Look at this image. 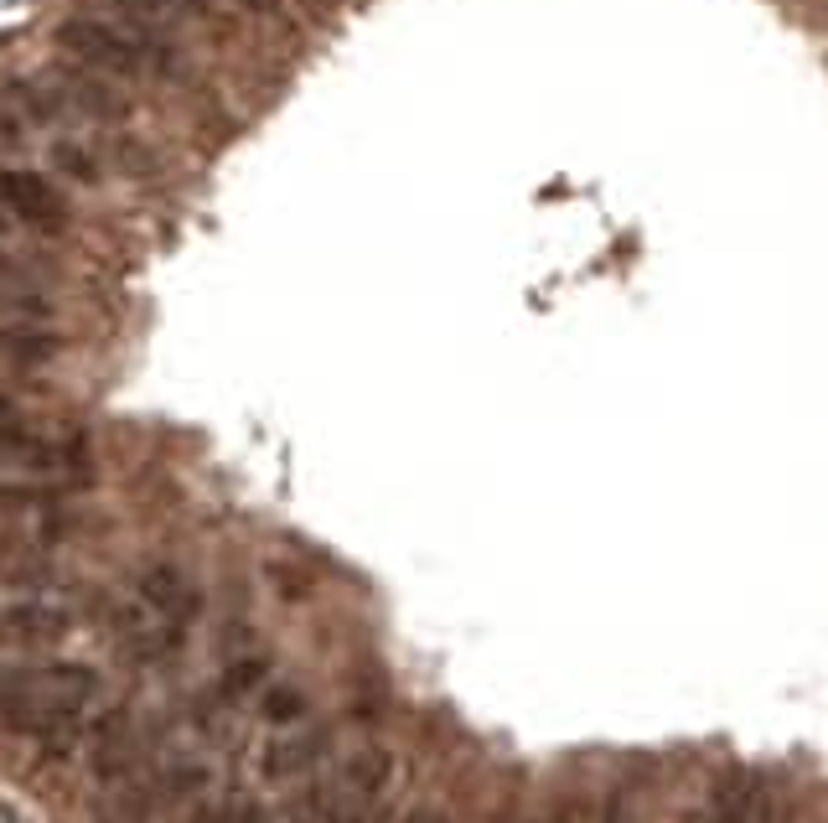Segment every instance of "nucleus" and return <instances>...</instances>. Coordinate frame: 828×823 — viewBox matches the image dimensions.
<instances>
[{
	"instance_id": "f8f14e48",
	"label": "nucleus",
	"mask_w": 828,
	"mask_h": 823,
	"mask_svg": "<svg viewBox=\"0 0 828 823\" xmlns=\"http://www.w3.org/2000/svg\"><path fill=\"white\" fill-rule=\"evenodd\" d=\"M6 99L17 104L21 115L32 124H57L63 120V99H57V88L52 84H36V78H21V84L6 88Z\"/></svg>"
},
{
	"instance_id": "1a4fd4ad",
	"label": "nucleus",
	"mask_w": 828,
	"mask_h": 823,
	"mask_svg": "<svg viewBox=\"0 0 828 823\" xmlns=\"http://www.w3.org/2000/svg\"><path fill=\"white\" fill-rule=\"evenodd\" d=\"M326 751V730H301V736H280L265 746L259 756V772L265 782H301Z\"/></svg>"
},
{
	"instance_id": "5701e85b",
	"label": "nucleus",
	"mask_w": 828,
	"mask_h": 823,
	"mask_svg": "<svg viewBox=\"0 0 828 823\" xmlns=\"http://www.w3.org/2000/svg\"><path fill=\"white\" fill-rule=\"evenodd\" d=\"M0 554H6V533H0Z\"/></svg>"
},
{
	"instance_id": "4be33fe9",
	"label": "nucleus",
	"mask_w": 828,
	"mask_h": 823,
	"mask_svg": "<svg viewBox=\"0 0 828 823\" xmlns=\"http://www.w3.org/2000/svg\"><path fill=\"white\" fill-rule=\"evenodd\" d=\"M238 6H249V11H275V0H238Z\"/></svg>"
},
{
	"instance_id": "a211bd4d",
	"label": "nucleus",
	"mask_w": 828,
	"mask_h": 823,
	"mask_svg": "<svg viewBox=\"0 0 828 823\" xmlns=\"http://www.w3.org/2000/svg\"><path fill=\"white\" fill-rule=\"evenodd\" d=\"M26 136H32V120L11 99H0V151H21Z\"/></svg>"
},
{
	"instance_id": "f03ea898",
	"label": "nucleus",
	"mask_w": 828,
	"mask_h": 823,
	"mask_svg": "<svg viewBox=\"0 0 828 823\" xmlns=\"http://www.w3.org/2000/svg\"><path fill=\"white\" fill-rule=\"evenodd\" d=\"M57 52L84 63L109 78H166L176 73V47L166 36H155L146 21H94V17H68L52 32Z\"/></svg>"
},
{
	"instance_id": "dca6fc26",
	"label": "nucleus",
	"mask_w": 828,
	"mask_h": 823,
	"mask_svg": "<svg viewBox=\"0 0 828 823\" xmlns=\"http://www.w3.org/2000/svg\"><path fill=\"white\" fill-rule=\"evenodd\" d=\"M265 673H270L265 658H238V663H228V673H223V694H228V700H244V694H254V689L265 684Z\"/></svg>"
},
{
	"instance_id": "ddd939ff",
	"label": "nucleus",
	"mask_w": 828,
	"mask_h": 823,
	"mask_svg": "<svg viewBox=\"0 0 828 823\" xmlns=\"http://www.w3.org/2000/svg\"><path fill=\"white\" fill-rule=\"evenodd\" d=\"M119 11H125V21H146V26H155V21H186L203 11V0H115Z\"/></svg>"
},
{
	"instance_id": "4468645a",
	"label": "nucleus",
	"mask_w": 828,
	"mask_h": 823,
	"mask_svg": "<svg viewBox=\"0 0 828 823\" xmlns=\"http://www.w3.org/2000/svg\"><path fill=\"white\" fill-rule=\"evenodd\" d=\"M259 715L270 725H295L305 715V694L295 684H275L259 694Z\"/></svg>"
},
{
	"instance_id": "412c9836",
	"label": "nucleus",
	"mask_w": 828,
	"mask_h": 823,
	"mask_svg": "<svg viewBox=\"0 0 828 823\" xmlns=\"http://www.w3.org/2000/svg\"><path fill=\"white\" fill-rule=\"evenodd\" d=\"M405 823H445V819H440V813H430V808H415Z\"/></svg>"
},
{
	"instance_id": "6e6552de",
	"label": "nucleus",
	"mask_w": 828,
	"mask_h": 823,
	"mask_svg": "<svg viewBox=\"0 0 828 823\" xmlns=\"http://www.w3.org/2000/svg\"><path fill=\"white\" fill-rule=\"evenodd\" d=\"M389 782H394L389 746H357V751H347V761H342V772H337V788L347 798H357L363 808L378 803L389 792Z\"/></svg>"
},
{
	"instance_id": "7ed1b4c3",
	"label": "nucleus",
	"mask_w": 828,
	"mask_h": 823,
	"mask_svg": "<svg viewBox=\"0 0 828 823\" xmlns=\"http://www.w3.org/2000/svg\"><path fill=\"white\" fill-rule=\"evenodd\" d=\"M57 311L36 291H0V358L6 362H52L63 337L52 326Z\"/></svg>"
},
{
	"instance_id": "f3484780",
	"label": "nucleus",
	"mask_w": 828,
	"mask_h": 823,
	"mask_svg": "<svg viewBox=\"0 0 828 823\" xmlns=\"http://www.w3.org/2000/svg\"><path fill=\"white\" fill-rule=\"evenodd\" d=\"M36 285H42V270L0 243V291H36Z\"/></svg>"
},
{
	"instance_id": "423d86ee",
	"label": "nucleus",
	"mask_w": 828,
	"mask_h": 823,
	"mask_svg": "<svg viewBox=\"0 0 828 823\" xmlns=\"http://www.w3.org/2000/svg\"><path fill=\"white\" fill-rule=\"evenodd\" d=\"M52 88H57L63 109L84 115V120H99V124L130 120V99H125V94H119V88L109 84V73H94V68L78 73V68H68Z\"/></svg>"
},
{
	"instance_id": "2eb2a0df",
	"label": "nucleus",
	"mask_w": 828,
	"mask_h": 823,
	"mask_svg": "<svg viewBox=\"0 0 828 823\" xmlns=\"http://www.w3.org/2000/svg\"><path fill=\"white\" fill-rule=\"evenodd\" d=\"M52 166H57L63 176H73V182H99V176H104V166L94 161V151L78 145V140H57V145H52Z\"/></svg>"
},
{
	"instance_id": "aec40b11",
	"label": "nucleus",
	"mask_w": 828,
	"mask_h": 823,
	"mask_svg": "<svg viewBox=\"0 0 828 823\" xmlns=\"http://www.w3.org/2000/svg\"><path fill=\"white\" fill-rule=\"evenodd\" d=\"M17 234H21V218H17V213H11L6 203H0V243H11Z\"/></svg>"
},
{
	"instance_id": "0eeeda50",
	"label": "nucleus",
	"mask_w": 828,
	"mask_h": 823,
	"mask_svg": "<svg viewBox=\"0 0 828 823\" xmlns=\"http://www.w3.org/2000/svg\"><path fill=\"white\" fill-rule=\"evenodd\" d=\"M136 596L146 600V606H155L161 617L182 621V627H192V617H197V585L186 581L182 565H166V560H155V565L140 570Z\"/></svg>"
},
{
	"instance_id": "9d476101",
	"label": "nucleus",
	"mask_w": 828,
	"mask_h": 823,
	"mask_svg": "<svg viewBox=\"0 0 828 823\" xmlns=\"http://www.w3.org/2000/svg\"><path fill=\"white\" fill-rule=\"evenodd\" d=\"M290 823H368V808L347 798L337 782L332 788H301L290 798Z\"/></svg>"
},
{
	"instance_id": "20e7f679",
	"label": "nucleus",
	"mask_w": 828,
	"mask_h": 823,
	"mask_svg": "<svg viewBox=\"0 0 828 823\" xmlns=\"http://www.w3.org/2000/svg\"><path fill=\"white\" fill-rule=\"evenodd\" d=\"M0 203L17 213L21 228H32L42 239H63L73 228V203L42 172H0Z\"/></svg>"
},
{
	"instance_id": "f257e3e1",
	"label": "nucleus",
	"mask_w": 828,
	"mask_h": 823,
	"mask_svg": "<svg viewBox=\"0 0 828 823\" xmlns=\"http://www.w3.org/2000/svg\"><path fill=\"white\" fill-rule=\"evenodd\" d=\"M99 694V673L88 663H32L0 673V725L36 740L42 751L68 756L88 740V704Z\"/></svg>"
},
{
	"instance_id": "9b49d317",
	"label": "nucleus",
	"mask_w": 828,
	"mask_h": 823,
	"mask_svg": "<svg viewBox=\"0 0 828 823\" xmlns=\"http://www.w3.org/2000/svg\"><path fill=\"white\" fill-rule=\"evenodd\" d=\"M756 808H761V788L745 772H730V777L714 782V792H710L714 823H751L756 819Z\"/></svg>"
},
{
	"instance_id": "6ab92c4d",
	"label": "nucleus",
	"mask_w": 828,
	"mask_h": 823,
	"mask_svg": "<svg viewBox=\"0 0 828 823\" xmlns=\"http://www.w3.org/2000/svg\"><path fill=\"white\" fill-rule=\"evenodd\" d=\"M21 420H26V414L17 410V399H11V394H0V430H17Z\"/></svg>"
},
{
	"instance_id": "39448f33",
	"label": "nucleus",
	"mask_w": 828,
	"mask_h": 823,
	"mask_svg": "<svg viewBox=\"0 0 828 823\" xmlns=\"http://www.w3.org/2000/svg\"><path fill=\"white\" fill-rule=\"evenodd\" d=\"M68 632H73V617L57 600L32 596V600L0 606V642H11V648H52Z\"/></svg>"
}]
</instances>
